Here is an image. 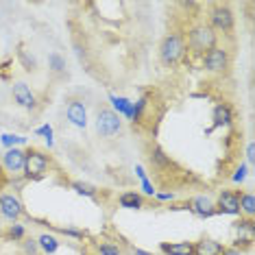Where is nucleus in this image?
<instances>
[{
    "label": "nucleus",
    "instance_id": "c85d7f7f",
    "mask_svg": "<svg viewBox=\"0 0 255 255\" xmlns=\"http://www.w3.org/2000/svg\"><path fill=\"white\" fill-rule=\"evenodd\" d=\"M249 177V166L247 164H240L236 168V172H234V177H231V181L234 183H245V179Z\"/></svg>",
    "mask_w": 255,
    "mask_h": 255
},
{
    "label": "nucleus",
    "instance_id": "f8f14e48",
    "mask_svg": "<svg viewBox=\"0 0 255 255\" xmlns=\"http://www.w3.org/2000/svg\"><path fill=\"white\" fill-rule=\"evenodd\" d=\"M66 116H68V120H70V123L77 127V129H85V127H88V112H85L83 101H79V98H72V101H68Z\"/></svg>",
    "mask_w": 255,
    "mask_h": 255
},
{
    "label": "nucleus",
    "instance_id": "a211bd4d",
    "mask_svg": "<svg viewBox=\"0 0 255 255\" xmlns=\"http://www.w3.org/2000/svg\"><path fill=\"white\" fill-rule=\"evenodd\" d=\"M37 245H39L42 255H55L59 251V238L53 236V234H42L37 238Z\"/></svg>",
    "mask_w": 255,
    "mask_h": 255
},
{
    "label": "nucleus",
    "instance_id": "72a5a7b5",
    "mask_svg": "<svg viewBox=\"0 0 255 255\" xmlns=\"http://www.w3.org/2000/svg\"><path fill=\"white\" fill-rule=\"evenodd\" d=\"M155 196H157V201H172L175 199L172 192H155Z\"/></svg>",
    "mask_w": 255,
    "mask_h": 255
},
{
    "label": "nucleus",
    "instance_id": "f03ea898",
    "mask_svg": "<svg viewBox=\"0 0 255 255\" xmlns=\"http://www.w3.org/2000/svg\"><path fill=\"white\" fill-rule=\"evenodd\" d=\"M48 168H50V157L42 150H26V159H24V179L26 181H39L48 175Z\"/></svg>",
    "mask_w": 255,
    "mask_h": 255
},
{
    "label": "nucleus",
    "instance_id": "393cba45",
    "mask_svg": "<svg viewBox=\"0 0 255 255\" xmlns=\"http://www.w3.org/2000/svg\"><path fill=\"white\" fill-rule=\"evenodd\" d=\"M146 105H148V98H146V96H142L140 101L133 103V116H131V123H133V125L142 120V114H144V109H146Z\"/></svg>",
    "mask_w": 255,
    "mask_h": 255
},
{
    "label": "nucleus",
    "instance_id": "473e14b6",
    "mask_svg": "<svg viewBox=\"0 0 255 255\" xmlns=\"http://www.w3.org/2000/svg\"><path fill=\"white\" fill-rule=\"evenodd\" d=\"M247 159H249V164H253L255 161V144L253 142L247 144Z\"/></svg>",
    "mask_w": 255,
    "mask_h": 255
},
{
    "label": "nucleus",
    "instance_id": "c9c22d12",
    "mask_svg": "<svg viewBox=\"0 0 255 255\" xmlns=\"http://www.w3.org/2000/svg\"><path fill=\"white\" fill-rule=\"evenodd\" d=\"M223 255H242L238 249H234V247H225V251H223Z\"/></svg>",
    "mask_w": 255,
    "mask_h": 255
},
{
    "label": "nucleus",
    "instance_id": "c756f323",
    "mask_svg": "<svg viewBox=\"0 0 255 255\" xmlns=\"http://www.w3.org/2000/svg\"><path fill=\"white\" fill-rule=\"evenodd\" d=\"M59 231L63 236H68V238H74V240H83V238H85V231H81L77 227H61Z\"/></svg>",
    "mask_w": 255,
    "mask_h": 255
},
{
    "label": "nucleus",
    "instance_id": "f704fd0d",
    "mask_svg": "<svg viewBox=\"0 0 255 255\" xmlns=\"http://www.w3.org/2000/svg\"><path fill=\"white\" fill-rule=\"evenodd\" d=\"M135 175H137V179H146V170H144V166L142 164H135Z\"/></svg>",
    "mask_w": 255,
    "mask_h": 255
},
{
    "label": "nucleus",
    "instance_id": "aec40b11",
    "mask_svg": "<svg viewBox=\"0 0 255 255\" xmlns=\"http://www.w3.org/2000/svg\"><path fill=\"white\" fill-rule=\"evenodd\" d=\"M150 164H153L155 168H170L172 166V159H170V155H166L164 150H161L159 146H155L153 150H150Z\"/></svg>",
    "mask_w": 255,
    "mask_h": 255
},
{
    "label": "nucleus",
    "instance_id": "a878e982",
    "mask_svg": "<svg viewBox=\"0 0 255 255\" xmlns=\"http://www.w3.org/2000/svg\"><path fill=\"white\" fill-rule=\"evenodd\" d=\"M35 133H37V135H42V137H44V142H46V146H48V148H53V146H55V140H53V127H50V125H42V127H37Z\"/></svg>",
    "mask_w": 255,
    "mask_h": 255
},
{
    "label": "nucleus",
    "instance_id": "5701e85b",
    "mask_svg": "<svg viewBox=\"0 0 255 255\" xmlns=\"http://www.w3.org/2000/svg\"><path fill=\"white\" fill-rule=\"evenodd\" d=\"M72 190L81 196H88V199H94L96 196V188L90 183H85V181H72Z\"/></svg>",
    "mask_w": 255,
    "mask_h": 255
},
{
    "label": "nucleus",
    "instance_id": "bb28decb",
    "mask_svg": "<svg viewBox=\"0 0 255 255\" xmlns=\"http://www.w3.org/2000/svg\"><path fill=\"white\" fill-rule=\"evenodd\" d=\"M22 253H24V255H42L37 240H33V238H26V240H22Z\"/></svg>",
    "mask_w": 255,
    "mask_h": 255
},
{
    "label": "nucleus",
    "instance_id": "423d86ee",
    "mask_svg": "<svg viewBox=\"0 0 255 255\" xmlns=\"http://www.w3.org/2000/svg\"><path fill=\"white\" fill-rule=\"evenodd\" d=\"M203 68L214 74L225 72L229 68V53L225 48H220V46H214L203 55Z\"/></svg>",
    "mask_w": 255,
    "mask_h": 255
},
{
    "label": "nucleus",
    "instance_id": "6e6552de",
    "mask_svg": "<svg viewBox=\"0 0 255 255\" xmlns=\"http://www.w3.org/2000/svg\"><path fill=\"white\" fill-rule=\"evenodd\" d=\"M216 214L240 216V192H234V190H220L218 201H216Z\"/></svg>",
    "mask_w": 255,
    "mask_h": 255
},
{
    "label": "nucleus",
    "instance_id": "f3484780",
    "mask_svg": "<svg viewBox=\"0 0 255 255\" xmlns=\"http://www.w3.org/2000/svg\"><path fill=\"white\" fill-rule=\"evenodd\" d=\"M109 101H112V105H114V112L120 116V118H125L127 120H131V116H133V103L129 101V98H125V96H116V94H109Z\"/></svg>",
    "mask_w": 255,
    "mask_h": 255
},
{
    "label": "nucleus",
    "instance_id": "7c9ffc66",
    "mask_svg": "<svg viewBox=\"0 0 255 255\" xmlns=\"http://www.w3.org/2000/svg\"><path fill=\"white\" fill-rule=\"evenodd\" d=\"M140 185H142V192L146 194V196H155V192H157V190H155V185H153V181H150L148 177H146V179H142Z\"/></svg>",
    "mask_w": 255,
    "mask_h": 255
},
{
    "label": "nucleus",
    "instance_id": "4be33fe9",
    "mask_svg": "<svg viewBox=\"0 0 255 255\" xmlns=\"http://www.w3.org/2000/svg\"><path fill=\"white\" fill-rule=\"evenodd\" d=\"M0 144H2L4 148H18L20 144H26V137L13 135V133H4V135H0Z\"/></svg>",
    "mask_w": 255,
    "mask_h": 255
},
{
    "label": "nucleus",
    "instance_id": "dca6fc26",
    "mask_svg": "<svg viewBox=\"0 0 255 255\" xmlns=\"http://www.w3.org/2000/svg\"><path fill=\"white\" fill-rule=\"evenodd\" d=\"M159 251L164 255H192V242H161Z\"/></svg>",
    "mask_w": 255,
    "mask_h": 255
},
{
    "label": "nucleus",
    "instance_id": "1a4fd4ad",
    "mask_svg": "<svg viewBox=\"0 0 255 255\" xmlns=\"http://www.w3.org/2000/svg\"><path fill=\"white\" fill-rule=\"evenodd\" d=\"M0 214H2V218L15 223L24 214V205H22V201L15 194L4 192V194H0Z\"/></svg>",
    "mask_w": 255,
    "mask_h": 255
},
{
    "label": "nucleus",
    "instance_id": "412c9836",
    "mask_svg": "<svg viewBox=\"0 0 255 255\" xmlns=\"http://www.w3.org/2000/svg\"><path fill=\"white\" fill-rule=\"evenodd\" d=\"M96 255H123V249L114 242H96Z\"/></svg>",
    "mask_w": 255,
    "mask_h": 255
},
{
    "label": "nucleus",
    "instance_id": "b1692460",
    "mask_svg": "<svg viewBox=\"0 0 255 255\" xmlns=\"http://www.w3.org/2000/svg\"><path fill=\"white\" fill-rule=\"evenodd\" d=\"M48 68H50V70H53L55 74L66 72V59H63L59 53H50V55H48Z\"/></svg>",
    "mask_w": 255,
    "mask_h": 255
},
{
    "label": "nucleus",
    "instance_id": "7ed1b4c3",
    "mask_svg": "<svg viewBox=\"0 0 255 255\" xmlns=\"http://www.w3.org/2000/svg\"><path fill=\"white\" fill-rule=\"evenodd\" d=\"M185 39L179 35V33H170L161 39L159 46V59L166 63V66H177L179 61L185 57Z\"/></svg>",
    "mask_w": 255,
    "mask_h": 255
},
{
    "label": "nucleus",
    "instance_id": "e433bc0d",
    "mask_svg": "<svg viewBox=\"0 0 255 255\" xmlns=\"http://www.w3.org/2000/svg\"><path fill=\"white\" fill-rule=\"evenodd\" d=\"M133 255H153V253L144 251V249H133Z\"/></svg>",
    "mask_w": 255,
    "mask_h": 255
},
{
    "label": "nucleus",
    "instance_id": "f257e3e1",
    "mask_svg": "<svg viewBox=\"0 0 255 255\" xmlns=\"http://www.w3.org/2000/svg\"><path fill=\"white\" fill-rule=\"evenodd\" d=\"M214 46H216V33L207 24H194L188 31V44H185V48H190L194 55H205Z\"/></svg>",
    "mask_w": 255,
    "mask_h": 255
},
{
    "label": "nucleus",
    "instance_id": "39448f33",
    "mask_svg": "<svg viewBox=\"0 0 255 255\" xmlns=\"http://www.w3.org/2000/svg\"><path fill=\"white\" fill-rule=\"evenodd\" d=\"M234 11H231L227 4H216V7H212L210 11V26L214 33L220 31V33H229L231 28H234Z\"/></svg>",
    "mask_w": 255,
    "mask_h": 255
},
{
    "label": "nucleus",
    "instance_id": "20e7f679",
    "mask_svg": "<svg viewBox=\"0 0 255 255\" xmlns=\"http://www.w3.org/2000/svg\"><path fill=\"white\" fill-rule=\"evenodd\" d=\"M96 131L101 137H114L123 131V118L112 107H101L96 116Z\"/></svg>",
    "mask_w": 255,
    "mask_h": 255
},
{
    "label": "nucleus",
    "instance_id": "9d476101",
    "mask_svg": "<svg viewBox=\"0 0 255 255\" xmlns=\"http://www.w3.org/2000/svg\"><path fill=\"white\" fill-rule=\"evenodd\" d=\"M188 212H192L196 214L199 218H212L214 214H216V203H214L210 196H205V194H196L192 196L188 203Z\"/></svg>",
    "mask_w": 255,
    "mask_h": 255
},
{
    "label": "nucleus",
    "instance_id": "4468645a",
    "mask_svg": "<svg viewBox=\"0 0 255 255\" xmlns=\"http://www.w3.org/2000/svg\"><path fill=\"white\" fill-rule=\"evenodd\" d=\"M225 247L223 242L214 240V238H201L199 242H192V255H223Z\"/></svg>",
    "mask_w": 255,
    "mask_h": 255
},
{
    "label": "nucleus",
    "instance_id": "9b49d317",
    "mask_svg": "<svg viewBox=\"0 0 255 255\" xmlns=\"http://www.w3.org/2000/svg\"><path fill=\"white\" fill-rule=\"evenodd\" d=\"M11 94H13V101L18 103L20 107L28 109V112L37 107V98H35V94H33V90L28 88L26 83H22V81L13 83V88H11Z\"/></svg>",
    "mask_w": 255,
    "mask_h": 255
},
{
    "label": "nucleus",
    "instance_id": "ddd939ff",
    "mask_svg": "<svg viewBox=\"0 0 255 255\" xmlns=\"http://www.w3.org/2000/svg\"><path fill=\"white\" fill-rule=\"evenodd\" d=\"M234 125V109L227 103H218L212 112V129H225Z\"/></svg>",
    "mask_w": 255,
    "mask_h": 255
},
{
    "label": "nucleus",
    "instance_id": "6ab92c4d",
    "mask_svg": "<svg viewBox=\"0 0 255 255\" xmlns=\"http://www.w3.org/2000/svg\"><path fill=\"white\" fill-rule=\"evenodd\" d=\"M240 216L253 220L255 216V196L251 192H240Z\"/></svg>",
    "mask_w": 255,
    "mask_h": 255
},
{
    "label": "nucleus",
    "instance_id": "4c0bfd02",
    "mask_svg": "<svg viewBox=\"0 0 255 255\" xmlns=\"http://www.w3.org/2000/svg\"><path fill=\"white\" fill-rule=\"evenodd\" d=\"M85 255H88V253H85Z\"/></svg>",
    "mask_w": 255,
    "mask_h": 255
},
{
    "label": "nucleus",
    "instance_id": "2eb2a0df",
    "mask_svg": "<svg viewBox=\"0 0 255 255\" xmlns=\"http://www.w3.org/2000/svg\"><path fill=\"white\" fill-rule=\"evenodd\" d=\"M118 205L123 207V210H142V207H144V199H142L140 192L129 190V192H123L118 196Z\"/></svg>",
    "mask_w": 255,
    "mask_h": 255
},
{
    "label": "nucleus",
    "instance_id": "cd10ccee",
    "mask_svg": "<svg viewBox=\"0 0 255 255\" xmlns=\"http://www.w3.org/2000/svg\"><path fill=\"white\" fill-rule=\"evenodd\" d=\"M24 236H26V229H24V225H11L9 231H7V238H11L13 242H18V240H24Z\"/></svg>",
    "mask_w": 255,
    "mask_h": 255
},
{
    "label": "nucleus",
    "instance_id": "2f4dec72",
    "mask_svg": "<svg viewBox=\"0 0 255 255\" xmlns=\"http://www.w3.org/2000/svg\"><path fill=\"white\" fill-rule=\"evenodd\" d=\"M20 59L24 61L26 70H33V68H35V59H33V57H28V55H26V50H20Z\"/></svg>",
    "mask_w": 255,
    "mask_h": 255
},
{
    "label": "nucleus",
    "instance_id": "0eeeda50",
    "mask_svg": "<svg viewBox=\"0 0 255 255\" xmlns=\"http://www.w3.org/2000/svg\"><path fill=\"white\" fill-rule=\"evenodd\" d=\"M24 159H26V150H22L20 146L18 148H7L0 157V166L4 168V172L9 175L18 177L24 172Z\"/></svg>",
    "mask_w": 255,
    "mask_h": 255
}]
</instances>
